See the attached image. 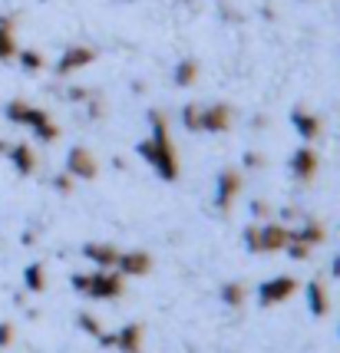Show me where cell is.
<instances>
[{"label": "cell", "mask_w": 340, "mask_h": 353, "mask_svg": "<svg viewBox=\"0 0 340 353\" xmlns=\"http://www.w3.org/2000/svg\"><path fill=\"white\" fill-rule=\"evenodd\" d=\"M149 129H152L149 139H142L139 145H136V152L152 165L155 175H159L162 182H175L179 172H182V165H179V155H175V145H172L169 123H166V116H162L159 109L149 112Z\"/></svg>", "instance_id": "obj_1"}, {"label": "cell", "mask_w": 340, "mask_h": 353, "mask_svg": "<svg viewBox=\"0 0 340 353\" xmlns=\"http://www.w3.org/2000/svg\"><path fill=\"white\" fill-rule=\"evenodd\" d=\"M3 116H7V123L30 129L40 142H57V139H60V125L50 119L47 109L30 106L27 99H10V103L3 106Z\"/></svg>", "instance_id": "obj_2"}, {"label": "cell", "mask_w": 340, "mask_h": 353, "mask_svg": "<svg viewBox=\"0 0 340 353\" xmlns=\"http://www.w3.org/2000/svg\"><path fill=\"white\" fill-rule=\"evenodd\" d=\"M70 284H73L77 294H86V297H93V301H116V297L126 291V281L116 268L96 271V274H73Z\"/></svg>", "instance_id": "obj_3"}, {"label": "cell", "mask_w": 340, "mask_h": 353, "mask_svg": "<svg viewBox=\"0 0 340 353\" xmlns=\"http://www.w3.org/2000/svg\"><path fill=\"white\" fill-rule=\"evenodd\" d=\"M294 294H297V277H291V274L271 277V281H264L261 288H258V304L261 307H278L284 301H291Z\"/></svg>", "instance_id": "obj_4"}, {"label": "cell", "mask_w": 340, "mask_h": 353, "mask_svg": "<svg viewBox=\"0 0 340 353\" xmlns=\"http://www.w3.org/2000/svg\"><path fill=\"white\" fill-rule=\"evenodd\" d=\"M241 172L238 169H221L218 172V179H215V205H218V212H232V205L234 199L241 195Z\"/></svg>", "instance_id": "obj_5"}, {"label": "cell", "mask_w": 340, "mask_h": 353, "mask_svg": "<svg viewBox=\"0 0 340 353\" xmlns=\"http://www.w3.org/2000/svg\"><path fill=\"white\" fill-rule=\"evenodd\" d=\"M66 175L83 179V182H93L96 175H99V162H96V155L90 152L86 145H73V149L66 152Z\"/></svg>", "instance_id": "obj_6"}, {"label": "cell", "mask_w": 340, "mask_h": 353, "mask_svg": "<svg viewBox=\"0 0 340 353\" xmlns=\"http://www.w3.org/2000/svg\"><path fill=\"white\" fill-rule=\"evenodd\" d=\"M90 63H96V50H93V46L73 43L70 50H63V57L57 60V77H70V73H79V70H86Z\"/></svg>", "instance_id": "obj_7"}, {"label": "cell", "mask_w": 340, "mask_h": 353, "mask_svg": "<svg viewBox=\"0 0 340 353\" xmlns=\"http://www.w3.org/2000/svg\"><path fill=\"white\" fill-rule=\"evenodd\" d=\"M317 165H321V159H317V152L310 149L308 142H304L301 149H294V152H291V162H288V169H291V175L297 179V182H314Z\"/></svg>", "instance_id": "obj_8"}, {"label": "cell", "mask_w": 340, "mask_h": 353, "mask_svg": "<svg viewBox=\"0 0 340 353\" xmlns=\"http://www.w3.org/2000/svg\"><path fill=\"white\" fill-rule=\"evenodd\" d=\"M232 106L225 103H212V106H201V123H199V132H228L232 129Z\"/></svg>", "instance_id": "obj_9"}, {"label": "cell", "mask_w": 340, "mask_h": 353, "mask_svg": "<svg viewBox=\"0 0 340 353\" xmlns=\"http://www.w3.org/2000/svg\"><path fill=\"white\" fill-rule=\"evenodd\" d=\"M258 228H261V254H278L291 241V228L284 221H268V225H258Z\"/></svg>", "instance_id": "obj_10"}, {"label": "cell", "mask_w": 340, "mask_h": 353, "mask_svg": "<svg viewBox=\"0 0 340 353\" xmlns=\"http://www.w3.org/2000/svg\"><path fill=\"white\" fill-rule=\"evenodd\" d=\"M116 271L123 277H142L152 271V254L149 251H123L119 261H116Z\"/></svg>", "instance_id": "obj_11"}, {"label": "cell", "mask_w": 340, "mask_h": 353, "mask_svg": "<svg viewBox=\"0 0 340 353\" xmlns=\"http://www.w3.org/2000/svg\"><path fill=\"white\" fill-rule=\"evenodd\" d=\"M291 125H294V132L304 139V142H314V139H321V132H324V125H321V119L314 116V112H308V109H294L291 112Z\"/></svg>", "instance_id": "obj_12"}, {"label": "cell", "mask_w": 340, "mask_h": 353, "mask_svg": "<svg viewBox=\"0 0 340 353\" xmlns=\"http://www.w3.org/2000/svg\"><path fill=\"white\" fill-rule=\"evenodd\" d=\"M119 248L106 245V241H90V245H83V258L86 261H93L96 268H103V271H109V268H116V261H119Z\"/></svg>", "instance_id": "obj_13"}, {"label": "cell", "mask_w": 340, "mask_h": 353, "mask_svg": "<svg viewBox=\"0 0 340 353\" xmlns=\"http://www.w3.org/2000/svg\"><path fill=\"white\" fill-rule=\"evenodd\" d=\"M112 350L119 353H142V327L139 323H126L112 334Z\"/></svg>", "instance_id": "obj_14"}, {"label": "cell", "mask_w": 340, "mask_h": 353, "mask_svg": "<svg viewBox=\"0 0 340 353\" xmlns=\"http://www.w3.org/2000/svg\"><path fill=\"white\" fill-rule=\"evenodd\" d=\"M7 159L17 169V175H33L37 172V152H33L27 142H17V145H7Z\"/></svg>", "instance_id": "obj_15"}, {"label": "cell", "mask_w": 340, "mask_h": 353, "mask_svg": "<svg viewBox=\"0 0 340 353\" xmlns=\"http://www.w3.org/2000/svg\"><path fill=\"white\" fill-rule=\"evenodd\" d=\"M304 301H308V310L314 317H327V310H330V294H327V288L321 281H308Z\"/></svg>", "instance_id": "obj_16"}, {"label": "cell", "mask_w": 340, "mask_h": 353, "mask_svg": "<svg viewBox=\"0 0 340 353\" xmlns=\"http://www.w3.org/2000/svg\"><path fill=\"white\" fill-rule=\"evenodd\" d=\"M201 77V66L199 60H179L175 63V70H172V83L179 86V90H188V86H195Z\"/></svg>", "instance_id": "obj_17"}, {"label": "cell", "mask_w": 340, "mask_h": 353, "mask_svg": "<svg viewBox=\"0 0 340 353\" xmlns=\"http://www.w3.org/2000/svg\"><path fill=\"white\" fill-rule=\"evenodd\" d=\"M291 238L294 241H304V245H310V248H317L327 241V228L321 221H304L297 231H291Z\"/></svg>", "instance_id": "obj_18"}, {"label": "cell", "mask_w": 340, "mask_h": 353, "mask_svg": "<svg viewBox=\"0 0 340 353\" xmlns=\"http://www.w3.org/2000/svg\"><path fill=\"white\" fill-rule=\"evenodd\" d=\"M23 288L30 294H43L47 291V268H43V261H33L23 268Z\"/></svg>", "instance_id": "obj_19"}, {"label": "cell", "mask_w": 340, "mask_h": 353, "mask_svg": "<svg viewBox=\"0 0 340 353\" xmlns=\"http://www.w3.org/2000/svg\"><path fill=\"white\" fill-rule=\"evenodd\" d=\"M17 37H14V20L0 17V60H14L17 57Z\"/></svg>", "instance_id": "obj_20"}, {"label": "cell", "mask_w": 340, "mask_h": 353, "mask_svg": "<svg viewBox=\"0 0 340 353\" xmlns=\"http://www.w3.org/2000/svg\"><path fill=\"white\" fill-rule=\"evenodd\" d=\"M221 301H225L228 307H245V301H248V288L241 284V281H228V284L221 288Z\"/></svg>", "instance_id": "obj_21"}, {"label": "cell", "mask_w": 340, "mask_h": 353, "mask_svg": "<svg viewBox=\"0 0 340 353\" xmlns=\"http://www.w3.org/2000/svg\"><path fill=\"white\" fill-rule=\"evenodd\" d=\"M77 327L86 334V337H93V340H99L106 330H103V321L96 317V314H90V310H79L77 314Z\"/></svg>", "instance_id": "obj_22"}, {"label": "cell", "mask_w": 340, "mask_h": 353, "mask_svg": "<svg viewBox=\"0 0 340 353\" xmlns=\"http://www.w3.org/2000/svg\"><path fill=\"white\" fill-rule=\"evenodd\" d=\"M14 60L20 63V70H23V73H40V70L47 66L43 53H37V50H17Z\"/></svg>", "instance_id": "obj_23"}, {"label": "cell", "mask_w": 340, "mask_h": 353, "mask_svg": "<svg viewBox=\"0 0 340 353\" xmlns=\"http://www.w3.org/2000/svg\"><path fill=\"white\" fill-rule=\"evenodd\" d=\"M179 119L186 125L188 132H199V123H201V103H186L182 112H179Z\"/></svg>", "instance_id": "obj_24"}, {"label": "cell", "mask_w": 340, "mask_h": 353, "mask_svg": "<svg viewBox=\"0 0 340 353\" xmlns=\"http://www.w3.org/2000/svg\"><path fill=\"white\" fill-rule=\"evenodd\" d=\"M241 245H245L251 254H261V228H258V225H248L245 234H241Z\"/></svg>", "instance_id": "obj_25"}, {"label": "cell", "mask_w": 340, "mask_h": 353, "mask_svg": "<svg viewBox=\"0 0 340 353\" xmlns=\"http://www.w3.org/2000/svg\"><path fill=\"white\" fill-rule=\"evenodd\" d=\"M284 251H288V258H294V261H308V258H310V251H314V248L304 245V241H294V238H291Z\"/></svg>", "instance_id": "obj_26"}, {"label": "cell", "mask_w": 340, "mask_h": 353, "mask_svg": "<svg viewBox=\"0 0 340 353\" xmlns=\"http://www.w3.org/2000/svg\"><path fill=\"white\" fill-rule=\"evenodd\" d=\"M14 340H17V327L10 321H0V350L14 347Z\"/></svg>", "instance_id": "obj_27"}, {"label": "cell", "mask_w": 340, "mask_h": 353, "mask_svg": "<svg viewBox=\"0 0 340 353\" xmlns=\"http://www.w3.org/2000/svg\"><path fill=\"white\" fill-rule=\"evenodd\" d=\"M53 192H57V195H70V192H73V175H66V172H63V175H53Z\"/></svg>", "instance_id": "obj_28"}, {"label": "cell", "mask_w": 340, "mask_h": 353, "mask_svg": "<svg viewBox=\"0 0 340 353\" xmlns=\"http://www.w3.org/2000/svg\"><path fill=\"white\" fill-rule=\"evenodd\" d=\"M90 96H93V90H86V86H70V90H66V99H70V103H86Z\"/></svg>", "instance_id": "obj_29"}, {"label": "cell", "mask_w": 340, "mask_h": 353, "mask_svg": "<svg viewBox=\"0 0 340 353\" xmlns=\"http://www.w3.org/2000/svg\"><path fill=\"white\" fill-rule=\"evenodd\" d=\"M264 162H268V159H264L261 152H245V159H241L245 169H264Z\"/></svg>", "instance_id": "obj_30"}, {"label": "cell", "mask_w": 340, "mask_h": 353, "mask_svg": "<svg viewBox=\"0 0 340 353\" xmlns=\"http://www.w3.org/2000/svg\"><path fill=\"white\" fill-rule=\"evenodd\" d=\"M271 215V205L264 199H258V201H251V218H268Z\"/></svg>", "instance_id": "obj_31"}, {"label": "cell", "mask_w": 340, "mask_h": 353, "mask_svg": "<svg viewBox=\"0 0 340 353\" xmlns=\"http://www.w3.org/2000/svg\"><path fill=\"white\" fill-rule=\"evenodd\" d=\"M330 274L340 277V254H334V261H330Z\"/></svg>", "instance_id": "obj_32"}, {"label": "cell", "mask_w": 340, "mask_h": 353, "mask_svg": "<svg viewBox=\"0 0 340 353\" xmlns=\"http://www.w3.org/2000/svg\"><path fill=\"white\" fill-rule=\"evenodd\" d=\"M0 155H7V142L3 139H0Z\"/></svg>", "instance_id": "obj_33"}]
</instances>
